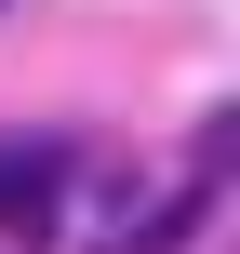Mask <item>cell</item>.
I'll use <instances>...</instances> for the list:
<instances>
[{"label": "cell", "instance_id": "1", "mask_svg": "<svg viewBox=\"0 0 240 254\" xmlns=\"http://www.w3.org/2000/svg\"><path fill=\"white\" fill-rule=\"evenodd\" d=\"M67 228V147H0V241L40 254Z\"/></svg>", "mask_w": 240, "mask_h": 254}, {"label": "cell", "instance_id": "2", "mask_svg": "<svg viewBox=\"0 0 240 254\" xmlns=\"http://www.w3.org/2000/svg\"><path fill=\"white\" fill-rule=\"evenodd\" d=\"M200 228H214V188L187 174V188H174L160 214H134V228H120V241H107V254H187V241H200Z\"/></svg>", "mask_w": 240, "mask_h": 254}, {"label": "cell", "instance_id": "3", "mask_svg": "<svg viewBox=\"0 0 240 254\" xmlns=\"http://www.w3.org/2000/svg\"><path fill=\"white\" fill-rule=\"evenodd\" d=\"M0 13H13V0H0Z\"/></svg>", "mask_w": 240, "mask_h": 254}]
</instances>
